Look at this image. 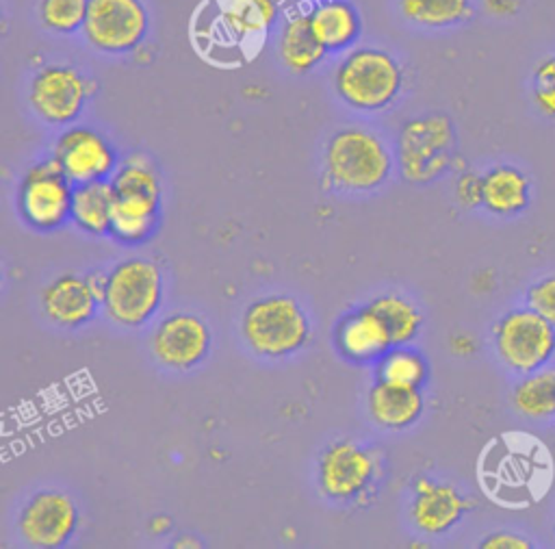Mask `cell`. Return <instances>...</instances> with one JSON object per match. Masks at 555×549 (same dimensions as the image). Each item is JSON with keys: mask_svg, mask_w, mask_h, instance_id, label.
<instances>
[{"mask_svg": "<svg viewBox=\"0 0 555 549\" xmlns=\"http://www.w3.org/2000/svg\"><path fill=\"white\" fill-rule=\"evenodd\" d=\"M494 347L512 371H540L555 352V325L533 308L512 310L494 328Z\"/></svg>", "mask_w": 555, "mask_h": 549, "instance_id": "cell-6", "label": "cell"}, {"mask_svg": "<svg viewBox=\"0 0 555 549\" xmlns=\"http://www.w3.org/2000/svg\"><path fill=\"white\" fill-rule=\"evenodd\" d=\"M527 304L555 325V276L538 280L527 291Z\"/></svg>", "mask_w": 555, "mask_h": 549, "instance_id": "cell-30", "label": "cell"}, {"mask_svg": "<svg viewBox=\"0 0 555 549\" xmlns=\"http://www.w3.org/2000/svg\"><path fill=\"white\" fill-rule=\"evenodd\" d=\"M156 208H158V202L150 197L115 195L111 232L124 241H139L147 237L156 221Z\"/></svg>", "mask_w": 555, "mask_h": 549, "instance_id": "cell-24", "label": "cell"}, {"mask_svg": "<svg viewBox=\"0 0 555 549\" xmlns=\"http://www.w3.org/2000/svg\"><path fill=\"white\" fill-rule=\"evenodd\" d=\"M455 195H457L460 204L466 208H475V206L483 204V178L468 174V171L462 174L455 184Z\"/></svg>", "mask_w": 555, "mask_h": 549, "instance_id": "cell-31", "label": "cell"}, {"mask_svg": "<svg viewBox=\"0 0 555 549\" xmlns=\"http://www.w3.org/2000/svg\"><path fill=\"white\" fill-rule=\"evenodd\" d=\"M98 302L100 297L95 295L89 276H61L41 293L43 312L61 328H78L87 323L93 317Z\"/></svg>", "mask_w": 555, "mask_h": 549, "instance_id": "cell-14", "label": "cell"}, {"mask_svg": "<svg viewBox=\"0 0 555 549\" xmlns=\"http://www.w3.org/2000/svg\"><path fill=\"white\" fill-rule=\"evenodd\" d=\"M76 506L61 490L35 493L20 512V536L30 547H59L76 529Z\"/></svg>", "mask_w": 555, "mask_h": 549, "instance_id": "cell-12", "label": "cell"}, {"mask_svg": "<svg viewBox=\"0 0 555 549\" xmlns=\"http://www.w3.org/2000/svg\"><path fill=\"white\" fill-rule=\"evenodd\" d=\"M210 347V330L193 312H173L165 317L152 334L154 358L169 369H191L199 365Z\"/></svg>", "mask_w": 555, "mask_h": 549, "instance_id": "cell-11", "label": "cell"}, {"mask_svg": "<svg viewBox=\"0 0 555 549\" xmlns=\"http://www.w3.org/2000/svg\"><path fill=\"white\" fill-rule=\"evenodd\" d=\"M486 11L492 13V15H499V17H507V15H514L518 13L522 0H481Z\"/></svg>", "mask_w": 555, "mask_h": 549, "instance_id": "cell-33", "label": "cell"}, {"mask_svg": "<svg viewBox=\"0 0 555 549\" xmlns=\"http://www.w3.org/2000/svg\"><path fill=\"white\" fill-rule=\"evenodd\" d=\"M69 178L61 165L46 158L28 169L20 187V210L24 219L39 230H54L72 215Z\"/></svg>", "mask_w": 555, "mask_h": 549, "instance_id": "cell-9", "label": "cell"}, {"mask_svg": "<svg viewBox=\"0 0 555 549\" xmlns=\"http://www.w3.org/2000/svg\"><path fill=\"white\" fill-rule=\"evenodd\" d=\"M403 89L401 63L382 48L349 50L334 69L336 95L356 111L388 108Z\"/></svg>", "mask_w": 555, "mask_h": 549, "instance_id": "cell-1", "label": "cell"}, {"mask_svg": "<svg viewBox=\"0 0 555 549\" xmlns=\"http://www.w3.org/2000/svg\"><path fill=\"white\" fill-rule=\"evenodd\" d=\"M52 156L69 182L76 184L106 180V176L115 174L117 167V154L106 137L85 126H74L61 132Z\"/></svg>", "mask_w": 555, "mask_h": 549, "instance_id": "cell-10", "label": "cell"}, {"mask_svg": "<svg viewBox=\"0 0 555 549\" xmlns=\"http://www.w3.org/2000/svg\"><path fill=\"white\" fill-rule=\"evenodd\" d=\"M414 503L412 519L418 529L425 534H442L453 527L462 514L470 508L453 486L438 484L431 480H416L414 484Z\"/></svg>", "mask_w": 555, "mask_h": 549, "instance_id": "cell-15", "label": "cell"}, {"mask_svg": "<svg viewBox=\"0 0 555 549\" xmlns=\"http://www.w3.org/2000/svg\"><path fill=\"white\" fill-rule=\"evenodd\" d=\"M338 343L340 349L356 360L377 358L392 345L386 323L371 308L351 315L340 325Z\"/></svg>", "mask_w": 555, "mask_h": 549, "instance_id": "cell-20", "label": "cell"}, {"mask_svg": "<svg viewBox=\"0 0 555 549\" xmlns=\"http://www.w3.org/2000/svg\"><path fill=\"white\" fill-rule=\"evenodd\" d=\"M483 549H529V540H525L522 536H516V534H507V532H499V534H492L488 536L483 542H481Z\"/></svg>", "mask_w": 555, "mask_h": 549, "instance_id": "cell-32", "label": "cell"}, {"mask_svg": "<svg viewBox=\"0 0 555 549\" xmlns=\"http://www.w3.org/2000/svg\"><path fill=\"white\" fill-rule=\"evenodd\" d=\"M247 345L267 358L288 356L308 341V319L301 306L288 295H269L254 302L243 315Z\"/></svg>", "mask_w": 555, "mask_h": 549, "instance_id": "cell-3", "label": "cell"}, {"mask_svg": "<svg viewBox=\"0 0 555 549\" xmlns=\"http://www.w3.org/2000/svg\"><path fill=\"white\" fill-rule=\"evenodd\" d=\"M535 80H538V85L555 89V56H551L538 65Z\"/></svg>", "mask_w": 555, "mask_h": 549, "instance_id": "cell-35", "label": "cell"}, {"mask_svg": "<svg viewBox=\"0 0 555 549\" xmlns=\"http://www.w3.org/2000/svg\"><path fill=\"white\" fill-rule=\"evenodd\" d=\"M160 295L163 280L158 267L145 258H128L106 273L102 304L115 323L139 328L158 310Z\"/></svg>", "mask_w": 555, "mask_h": 549, "instance_id": "cell-5", "label": "cell"}, {"mask_svg": "<svg viewBox=\"0 0 555 549\" xmlns=\"http://www.w3.org/2000/svg\"><path fill=\"white\" fill-rule=\"evenodd\" d=\"M379 378L382 382H388V384L418 388V384L425 380V362L418 354L399 349L384 358L379 367Z\"/></svg>", "mask_w": 555, "mask_h": 549, "instance_id": "cell-29", "label": "cell"}, {"mask_svg": "<svg viewBox=\"0 0 555 549\" xmlns=\"http://www.w3.org/2000/svg\"><path fill=\"white\" fill-rule=\"evenodd\" d=\"M533 100L538 104V108L548 115V117H555V89L551 87H544V85H538L535 93H533Z\"/></svg>", "mask_w": 555, "mask_h": 549, "instance_id": "cell-34", "label": "cell"}, {"mask_svg": "<svg viewBox=\"0 0 555 549\" xmlns=\"http://www.w3.org/2000/svg\"><path fill=\"white\" fill-rule=\"evenodd\" d=\"M89 0H39V22L56 35L82 30Z\"/></svg>", "mask_w": 555, "mask_h": 549, "instance_id": "cell-28", "label": "cell"}, {"mask_svg": "<svg viewBox=\"0 0 555 549\" xmlns=\"http://www.w3.org/2000/svg\"><path fill=\"white\" fill-rule=\"evenodd\" d=\"M421 410L423 397L418 388L379 382L369 393V412L373 421L384 427H408L421 417Z\"/></svg>", "mask_w": 555, "mask_h": 549, "instance_id": "cell-19", "label": "cell"}, {"mask_svg": "<svg viewBox=\"0 0 555 549\" xmlns=\"http://www.w3.org/2000/svg\"><path fill=\"white\" fill-rule=\"evenodd\" d=\"M375 475L373 456L351 441H338L325 449L319 462V484L332 499L360 495Z\"/></svg>", "mask_w": 555, "mask_h": 549, "instance_id": "cell-13", "label": "cell"}, {"mask_svg": "<svg viewBox=\"0 0 555 549\" xmlns=\"http://www.w3.org/2000/svg\"><path fill=\"white\" fill-rule=\"evenodd\" d=\"M113 184L106 180L85 182L74 189L72 195V219L87 232L102 234L111 230L113 215Z\"/></svg>", "mask_w": 555, "mask_h": 549, "instance_id": "cell-22", "label": "cell"}, {"mask_svg": "<svg viewBox=\"0 0 555 549\" xmlns=\"http://www.w3.org/2000/svg\"><path fill=\"white\" fill-rule=\"evenodd\" d=\"M390 169L386 143L366 128H340L325 145V176L340 191H373L386 182Z\"/></svg>", "mask_w": 555, "mask_h": 549, "instance_id": "cell-2", "label": "cell"}, {"mask_svg": "<svg viewBox=\"0 0 555 549\" xmlns=\"http://www.w3.org/2000/svg\"><path fill=\"white\" fill-rule=\"evenodd\" d=\"M514 408L529 417V419H548L555 414V371L553 369H540L533 373H527L522 378L514 393H512Z\"/></svg>", "mask_w": 555, "mask_h": 549, "instance_id": "cell-25", "label": "cell"}, {"mask_svg": "<svg viewBox=\"0 0 555 549\" xmlns=\"http://www.w3.org/2000/svg\"><path fill=\"white\" fill-rule=\"evenodd\" d=\"M403 22L418 28H449L473 15L470 0H395Z\"/></svg>", "mask_w": 555, "mask_h": 549, "instance_id": "cell-23", "label": "cell"}, {"mask_svg": "<svg viewBox=\"0 0 555 549\" xmlns=\"http://www.w3.org/2000/svg\"><path fill=\"white\" fill-rule=\"evenodd\" d=\"M453 124L447 115L429 113L403 124L397 141L399 167L410 182H429L453 163Z\"/></svg>", "mask_w": 555, "mask_h": 549, "instance_id": "cell-4", "label": "cell"}, {"mask_svg": "<svg viewBox=\"0 0 555 549\" xmlns=\"http://www.w3.org/2000/svg\"><path fill=\"white\" fill-rule=\"evenodd\" d=\"M115 195H139L156 200L160 197V184L156 169L145 156H130L124 161L121 167L115 169L111 180Z\"/></svg>", "mask_w": 555, "mask_h": 549, "instance_id": "cell-27", "label": "cell"}, {"mask_svg": "<svg viewBox=\"0 0 555 549\" xmlns=\"http://www.w3.org/2000/svg\"><path fill=\"white\" fill-rule=\"evenodd\" d=\"M147 26L143 0H89L82 35L98 52L124 54L143 41Z\"/></svg>", "mask_w": 555, "mask_h": 549, "instance_id": "cell-7", "label": "cell"}, {"mask_svg": "<svg viewBox=\"0 0 555 549\" xmlns=\"http://www.w3.org/2000/svg\"><path fill=\"white\" fill-rule=\"evenodd\" d=\"M275 50L291 74L312 72L327 54L310 26L308 11H295L282 22Z\"/></svg>", "mask_w": 555, "mask_h": 549, "instance_id": "cell-17", "label": "cell"}, {"mask_svg": "<svg viewBox=\"0 0 555 549\" xmlns=\"http://www.w3.org/2000/svg\"><path fill=\"white\" fill-rule=\"evenodd\" d=\"M89 78L72 65H46L30 80L28 100L35 115L48 126H67L91 95Z\"/></svg>", "mask_w": 555, "mask_h": 549, "instance_id": "cell-8", "label": "cell"}, {"mask_svg": "<svg viewBox=\"0 0 555 549\" xmlns=\"http://www.w3.org/2000/svg\"><path fill=\"white\" fill-rule=\"evenodd\" d=\"M369 308L379 315V319L386 323L392 345L410 343L421 328V312L418 308L408 302L401 295H379L375 297Z\"/></svg>", "mask_w": 555, "mask_h": 549, "instance_id": "cell-26", "label": "cell"}, {"mask_svg": "<svg viewBox=\"0 0 555 549\" xmlns=\"http://www.w3.org/2000/svg\"><path fill=\"white\" fill-rule=\"evenodd\" d=\"M278 0H221L219 22L236 41L264 37L278 22Z\"/></svg>", "mask_w": 555, "mask_h": 549, "instance_id": "cell-18", "label": "cell"}, {"mask_svg": "<svg viewBox=\"0 0 555 549\" xmlns=\"http://www.w3.org/2000/svg\"><path fill=\"white\" fill-rule=\"evenodd\" d=\"M308 20L325 52L351 48L362 33L360 13L349 0H317L308 9Z\"/></svg>", "mask_w": 555, "mask_h": 549, "instance_id": "cell-16", "label": "cell"}, {"mask_svg": "<svg viewBox=\"0 0 555 549\" xmlns=\"http://www.w3.org/2000/svg\"><path fill=\"white\" fill-rule=\"evenodd\" d=\"M529 204V180L516 167H494L483 176V206L496 215L520 213Z\"/></svg>", "mask_w": 555, "mask_h": 549, "instance_id": "cell-21", "label": "cell"}]
</instances>
